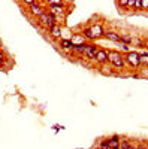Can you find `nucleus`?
I'll return each instance as SVG.
<instances>
[{
    "label": "nucleus",
    "mask_w": 148,
    "mask_h": 149,
    "mask_svg": "<svg viewBox=\"0 0 148 149\" xmlns=\"http://www.w3.org/2000/svg\"><path fill=\"white\" fill-rule=\"evenodd\" d=\"M108 60L112 63L115 67H124V64H126V61H124V58H123L118 52H115V51H111V52H108Z\"/></svg>",
    "instance_id": "f257e3e1"
},
{
    "label": "nucleus",
    "mask_w": 148,
    "mask_h": 149,
    "mask_svg": "<svg viewBox=\"0 0 148 149\" xmlns=\"http://www.w3.org/2000/svg\"><path fill=\"white\" fill-rule=\"evenodd\" d=\"M39 21H41V24L42 26H45V27H54V26H57V22H55V18L51 15V14H46V12H43V14L39 17Z\"/></svg>",
    "instance_id": "f03ea898"
},
{
    "label": "nucleus",
    "mask_w": 148,
    "mask_h": 149,
    "mask_svg": "<svg viewBox=\"0 0 148 149\" xmlns=\"http://www.w3.org/2000/svg\"><path fill=\"white\" fill-rule=\"evenodd\" d=\"M124 58H126V61L133 69L139 67V54H136V52H127V55Z\"/></svg>",
    "instance_id": "7ed1b4c3"
},
{
    "label": "nucleus",
    "mask_w": 148,
    "mask_h": 149,
    "mask_svg": "<svg viewBox=\"0 0 148 149\" xmlns=\"http://www.w3.org/2000/svg\"><path fill=\"white\" fill-rule=\"evenodd\" d=\"M96 52H97V48L94 45H84V55L87 58L96 60Z\"/></svg>",
    "instance_id": "20e7f679"
},
{
    "label": "nucleus",
    "mask_w": 148,
    "mask_h": 149,
    "mask_svg": "<svg viewBox=\"0 0 148 149\" xmlns=\"http://www.w3.org/2000/svg\"><path fill=\"white\" fill-rule=\"evenodd\" d=\"M96 61H97V63H100V64H105L106 61H108V52L105 51V49H97V52H96Z\"/></svg>",
    "instance_id": "39448f33"
},
{
    "label": "nucleus",
    "mask_w": 148,
    "mask_h": 149,
    "mask_svg": "<svg viewBox=\"0 0 148 149\" xmlns=\"http://www.w3.org/2000/svg\"><path fill=\"white\" fill-rule=\"evenodd\" d=\"M70 42H72V45H85V43H84V42H85V37H84L82 34H79V33H75V34L72 36Z\"/></svg>",
    "instance_id": "423d86ee"
},
{
    "label": "nucleus",
    "mask_w": 148,
    "mask_h": 149,
    "mask_svg": "<svg viewBox=\"0 0 148 149\" xmlns=\"http://www.w3.org/2000/svg\"><path fill=\"white\" fill-rule=\"evenodd\" d=\"M90 31L93 33V36H94V39H97V37H100V36H103L105 34V31H103V29L99 26V24H96V26H93L91 29H90Z\"/></svg>",
    "instance_id": "0eeeda50"
},
{
    "label": "nucleus",
    "mask_w": 148,
    "mask_h": 149,
    "mask_svg": "<svg viewBox=\"0 0 148 149\" xmlns=\"http://www.w3.org/2000/svg\"><path fill=\"white\" fill-rule=\"evenodd\" d=\"M30 9H32V14L38 15V17H41V15L43 14V9H42V6H41L39 3H36V2L30 6Z\"/></svg>",
    "instance_id": "6e6552de"
},
{
    "label": "nucleus",
    "mask_w": 148,
    "mask_h": 149,
    "mask_svg": "<svg viewBox=\"0 0 148 149\" xmlns=\"http://www.w3.org/2000/svg\"><path fill=\"white\" fill-rule=\"evenodd\" d=\"M108 148H109V149H118V148H120V139L117 137V136L108 140Z\"/></svg>",
    "instance_id": "1a4fd4ad"
},
{
    "label": "nucleus",
    "mask_w": 148,
    "mask_h": 149,
    "mask_svg": "<svg viewBox=\"0 0 148 149\" xmlns=\"http://www.w3.org/2000/svg\"><path fill=\"white\" fill-rule=\"evenodd\" d=\"M103 36L106 37V39L112 40V42H120V36H118L117 33H114V31H106Z\"/></svg>",
    "instance_id": "9d476101"
},
{
    "label": "nucleus",
    "mask_w": 148,
    "mask_h": 149,
    "mask_svg": "<svg viewBox=\"0 0 148 149\" xmlns=\"http://www.w3.org/2000/svg\"><path fill=\"white\" fill-rule=\"evenodd\" d=\"M49 31H51V36L54 37V39H58V37L61 36V29H60L58 26L51 27V29H49Z\"/></svg>",
    "instance_id": "9b49d317"
},
{
    "label": "nucleus",
    "mask_w": 148,
    "mask_h": 149,
    "mask_svg": "<svg viewBox=\"0 0 148 149\" xmlns=\"http://www.w3.org/2000/svg\"><path fill=\"white\" fill-rule=\"evenodd\" d=\"M60 45H61V48H65V49L72 48V42H70L69 39H61V40H60Z\"/></svg>",
    "instance_id": "f8f14e48"
},
{
    "label": "nucleus",
    "mask_w": 148,
    "mask_h": 149,
    "mask_svg": "<svg viewBox=\"0 0 148 149\" xmlns=\"http://www.w3.org/2000/svg\"><path fill=\"white\" fill-rule=\"evenodd\" d=\"M139 64H145V66H148V55H147V54L139 55Z\"/></svg>",
    "instance_id": "ddd939ff"
},
{
    "label": "nucleus",
    "mask_w": 148,
    "mask_h": 149,
    "mask_svg": "<svg viewBox=\"0 0 148 149\" xmlns=\"http://www.w3.org/2000/svg\"><path fill=\"white\" fill-rule=\"evenodd\" d=\"M82 33H84V37H88V39H94V36H93V33L90 31V29H85Z\"/></svg>",
    "instance_id": "4468645a"
},
{
    "label": "nucleus",
    "mask_w": 148,
    "mask_h": 149,
    "mask_svg": "<svg viewBox=\"0 0 148 149\" xmlns=\"http://www.w3.org/2000/svg\"><path fill=\"white\" fill-rule=\"evenodd\" d=\"M72 49H75V51L84 54V45H72Z\"/></svg>",
    "instance_id": "2eb2a0df"
},
{
    "label": "nucleus",
    "mask_w": 148,
    "mask_h": 149,
    "mask_svg": "<svg viewBox=\"0 0 148 149\" xmlns=\"http://www.w3.org/2000/svg\"><path fill=\"white\" fill-rule=\"evenodd\" d=\"M120 42H124V43H132V37H123V36H120Z\"/></svg>",
    "instance_id": "dca6fc26"
},
{
    "label": "nucleus",
    "mask_w": 148,
    "mask_h": 149,
    "mask_svg": "<svg viewBox=\"0 0 148 149\" xmlns=\"http://www.w3.org/2000/svg\"><path fill=\"white\" fill-rule=\"evenodd\" d=\"M133 8H136V9H141V8H142V3H141V0H138V2H133Z\"/></svg>",
    "instance_id": "f3484780"
},
{
    "label": "nucleus",
    "mask_w": 148,
    "mask_h": 149,
    "mask_svg": "<svg viewBox=\"0 0 148 149\" xmlns=\"http://www.w3.org/2000/svg\"><path fill=\"white\" fill-rule=\"evenodd\" d=\"M142 8H145V9H148V0H145V2H144V0H142Z\"/></svg>",
    "instance_id": "a211bd4d"
},
{
    "label": "nucleus",
    "mask_w": 148,
    "mask_h": 149,
    "mask_svg": "<svg viewBox=\"0 0 148 149\" xmlns=\"http://www.w3.org/2000/svg\"><path fill=\"white\" fill-rule=\"evenodd\" d=\"M2 63H3V54L0 52V64H2Z\"/></svg>",
    "instance_id": "6ab92c4d"
},
{
    "label": "nucleus",
    "mask_w": 148,
    "mask_h": 149,
    "mask_svg": "<svg viewBox=\"0 0 148 149\" xmlns=\"http://www.w3.org/2000/svg\"><path fill=\"white\" fill-rule=\"evenodd\" d=\"M132 149H136V148H132Z\"/></svg>",
    "instance_id": "aec40b11"
}]
</instances>
